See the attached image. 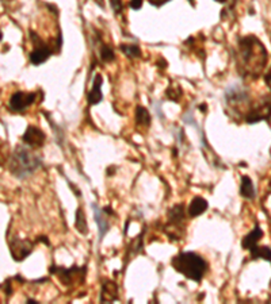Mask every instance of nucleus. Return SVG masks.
<instances>
[{"instance_id": "nucleus-1", "label": "nucleus", "mask_w": 271, "mask_h": 304, "mask_svg": "<svg viewBox=\"0 0 271 304\" xmlns=\"http://www.w3.org/2000/svg\"><path fill=\"white\" fill-rule=\"evenodd\" d=\"M267 50L255 35H247L239 41L237 68L244 76L258 79L267 62Z\"/></svg>"}, {"instance_id": "nucleus-2", "label": "nucleus", "mask_w": 271, "mask_h": 304, "mask_svg": "<svg viewBox=\"0 0 271 304\" xmlns=\"http://www.w3.org/2000/svg\"><path fill=\"white\" fill-rule=\"evenodd\" d=\"M172 268L186 279L193 281H201L207 270V263L205 258L193 252H184L172 258Z\"/></svg>"}, {"instance_id": "nucleus-3", "label": "nucleus", "mask_w": 271, "mask_h": 304, "mask_svg": "<svg viewBox=\"0 0 271 304\" xmlns=\"http://www.w3.org/2000/svg\"><path fill=\"white\" fill-rule=\"evenodd\" d=\"M41 165V157H38V154L31 152L27 147L18 146L12 153L10 170L15 177L23 179L26 176L33 175Z\"/></svg>"}, {"instance_id": "nucleus-4", "label": "nucleus", "mask_w": 271, "mask_h": 304, "mask_svg": "<svg viewBox=\"0 0 271 304\" xmlns=\"http://www.w3.org/2000/svg\"><path fill=\"white\" fill-rule=\"evenodd\" d=\"M271 117V96H263V99L255 105H249L244 121L249 124L262 122Z\"/></svg>"}, {"instance_id": "nucleus-5", "label": "nucleus", "mask_w": 271, "mask_h": 304, "mask_svg": "<svg viewBox=\"0 0 271 304\" xmlns=\"http://www.w3.org/2000/svg\"><path fill=\"white\" fill-rule=\"evenodd\" d=\"M36 92H23V91H18L12 94L10 98V103H8L10 110L14 112H23L27 107L36 101Z\"/></svg>"}, {"instance_id": "nucleus-6", "label": "nucleus", "mask_w": 271, "mask_h": 304, "mask_svg": "<svg viewBox=\"0 0 271 304\" xmlns=\"http://www.w3.org/2000/svg\"><path fill=\"white\" fill-rule=\"evenodd\" d=\"M50 273L59 276L60 281L65 284V285H72L73 281H82L84 275H86V268H69V269H65V268H56L52 266L50 268Z\"/></svg>"}, {"instance_id": "nucleus-7", "label": "nucleus", "mask_w": 271, "mask_h": 304, "mask_svg": "<svg viewBox=\"0 0 271 304\" xmlns=\"http://www.w3.org/2000/svg\"><path fill=\"white\" fill-rule=\"evenodd\" d=\"M184 222V207L183 204H175L171 210L168 211V224L167 227H170V230H167V234L171 237L174 230L177 231V238L181 240L182 235L179 234V228L183 226Z\"/></svg>"}, {"instance_id": "nucleus-8", "label": "nucleus", "mask_w": 271, "mask_h": 304, "mask_svg": "<svg viewBox=\"0 0 271 304\" xmlns=\"http://www.w3.org/2000/svg\"><path fill=\"white\" fill-rule=\"evenodd\" d=\"M10 252H11L14 261L21 263L33 252V243L27 240L14 238L12 241H10Z\"/></svg>"}, {"instance_id": "nucleus-9", "label": "nucleus", "mask_w": 271, "mask_h": 304, "mask_svg": "<svg viewBox=\"0 0 271 304\" xmlns=\"http://www.w3.org/2000/svg\"><path fill=\"white\" fill-rule=\"evenodd\" d=\"M22 141H23L24 145L37 149V147L44 146V143L46 141V134L37 126H29L22 135Z\"/></svg>"}, {"instance_id": "nucleus-10", "label": "nucleus", "mask_w": 271, "mask_h": 304, "mask_svg": "<svg viewBox=\"0 0 271 304\" xmlns=\"http://www.w3.org/2000/svg\"><path fill=\"white\" fill-rule=\"evenodd\" d=\"M50 54H52V50L49 49V47L44 43L42 41H40L38 43L34 45V50L30 53L29 59H30V62L33 65H41L44 62H46L49 57H50Z\"/></svg>"}, {"instance_id": "nucleus-11", "label": "nucleus", "mask_w": 271, "mask_h": 304, "mask_svg": "<svg viewBox=\"0 0 271 304\" xmlns=\"http://www.w3.org/2000/svg\"><path fill=\"white\" fill-rule=\"evenodd\" d=\"M102 84H103V77L100 75H96L92 82V89L90 91L89 94V103L90 104H98L103 99V95H102Z\"/></svg>"}, {"instance_id": "nucleus-12", "label": "nucleus", "mask_w": 271, "mask_h": 304, "mask_svg": "<svg viewBox=\"0 0 271 304\" xmlns=\"http://www.w3.org/2000/svg\"><path fill=\"white\" fill-rule=\"evenodd\" d=\"M207 205H209V203H207L206 200L203 199V198L197 196V198L191 200V203L187 207V215L190 218L200 217L201 214H203L207 210Z\"/></svg>"}, {"instance_id": "nucleus-13", "label": "nucleus", "mask_w": 271, "mask_h": 304, "mask_svg": "<svg viewBox=\"0 0 271 304\" xmlns=\"http://www.w3.org/2000/svg\"><path fill=\"white\" fill-rule=\"evenodd\" d=\"M263 238V230L256 226L252 231H249L242 240V247L244 250H249L253 245H258V242Z\"/></svg>"}, {"instance_id": "nucleus-14", "label": "nucleus", "mask_w": 271, "mask_h": 304, "mask_svg": "<svg viewBox=\"0 0 271 304\" xmlns=\"http://www.w3.org/2000/svg\"><path fill=\"white\" fill-rule=\"evenodd\" d=\"M118 299V287L114 281L105 280L103 285H102V295H100V300L102 302H113Z\"/></svg>"}, {"instance_id": "nucleus-15", "label": "nucleus", "mask_w": 271, "mask_h": 304, "mask_svg": "<svg viewBox=\"0 0 271 304\" xmlns=\"http://www.w3.org/2000/svg\"><path fill=\"white\" fill-rule=\"evenodd\" d=\"M240 195H242L244 199L252 200L256 196V191L253 187V182L251 180V177L248 176H243L242 177V184H240Z\"/></svg>"}, {"instance_id": "nucleus-16", "label": "nucleus", "mask_w": 271, "mask_h": 304, "mask_svg": "<svg viewBox=\"0 0 271 304\" xmlns=\"http://www.w3.org/2000/svg\"><path fill=\"white\" fill-rule=\"evenodd\" d=\"M249 253H251V258L252 260H266L271 263V249L269 246H258L253 245L251 249H249Z\"/></svg>"}, {"instance_id": "nucleus-17", "label": "nucleus", "mask_w": 271, "mask_h": 304, "mask_svg": "<svg viewBox=\"0 0 271 304\" xmlns=\"http://www.w3.org/2000/svg\"><path fill=\"white\" fill-rule=\"evenodd\" d=\"M94 205V211H95V221L98 223V230H99V238L102 240L106 233L109 231V223L105 219V215H103V210H99L96 204H92Z\"/></svg>"}, {"instance_id": "nucleus-18", "label": "nucleus", "mask_w": 271, "mask_h": 304, "mask_svg": "<svg viewBox=\"0 0 271 304\" xmlns=\"http://www.w3.org/2000/svg\"><path fill=\"white\" fill-rule=\"evenodd\" d=\"M151 121H152V118H151L149 111H148L147 108H144L141 105H138V107L136 108V123L140 124V126L147 127V126L151 124Z\"/></svg>"}, {"instance_id": "nucleus-19", "label": "nucleus", "mask_w": 271, "mask_h": 304, "mask_svg": "<svg viewBox=\"0 0 271 304\" xmlns=\"http://www.w3.org/2000/svg\"><path fill=\"white\" fill-rule=\"evenodd\" d=\"M75 227H76L77 231L83 235H86L89 233V224H87V219H86V214H84L83 208H77Z\"/></svg>"}, {"instance_id": "nucleus-20", "label": "nucleus", "mask_w": 271, "mask_h": 304, "mask_svg": "<svg viewBox=\"0 0 271 304\" xmlns=\"http://www.w3.org/2000/svg\"><path fill=\"white\" fill-rule=\"evenodd\" d=\"M119 49L122 50V53H125L128 57H130V59H140L142 56V53H141V49L140 47L137 46V45H128V43H122L121 46H119Z\"/></svg>"}, {"instance_id": "nucleus-21", "label": "nucleus", "mask_w": 271, "mask_h": 304, "mask_svg": "<svg viewBox=\"0 0 271 304\" xmlns=\"http://www.w3.org/2000/svg\"><path fill=\"white\" fill-rule=\"evenodd\" d=\"M100 59L103 60L105 62H112L113 60L115 59L114 50L107 45H102V47H100Z\"/></svg>"}, {"instance_id": "nucleus-22", "label": "nucleus", "mask_w": 271, "mask_h": 304, "mask_svg": "<svg viewBox=\"0 0 271 304\" xmlns=\"http://www.w3.org/2000/svg\"><path fill=\"white\" fill-rule=\"evenodd\" d=\"M110 4L113 7V11L115 12L117 15L124 11V1L122 0H110Z\"/></svg>"}, {"instance_id": "nucleus-23", "label": "nucleus", "mask_w": 271, "mask_h": 304, "mask_svg": "<svg viewBox=\"0 0 271 304\" xmlns=\"http://www.w3.org/2000/svg\"><path fill=\"white\" fill-rule=\"evenodd\" d=\"M4 147H7V145L3 142V140H0V165L3 164L6 161V152H4Z\"/></svg>"}, {"instance_id": "nucleus-24", "label": "nucleus", "mask_w": 271, "mask_h": 304, "mask_svg": "<svg viewBox=\"0 0 271 304\" xmlns=\"http://www.w3.org/2000/svg\"><path fill=\"white\" fill-rule=\"evenodd\" d=\"M165 94H167V96H168V99L175 100V101H178V100H179V99H178V98H179V95H181V89H179L178 92H174V91H172V88H168Z\"/></svg>"}, {"instance_id": "nucleus-25", "label": "nucleus", "mask_w": 271, "mask_h": 304, "mask_svg": "<svg viewBox=\"0 0 271 304\" xmlns=\"http://www.w3.org/2000/svg\"><path fill=\"white\" fill-rule=\"evenodd\" d=\"M142 1H144V0H130V7L137 11V10H140L142 7Z\"/></svg>"}, {"instance_id": "nucleus-26", "label": "nucleus", "mask_w": 271, "mask_h": 304, "mask_svg": "<svg viewBox=\"0 0 271 304\" xmlns=\"http://www.w3.org/2000/svg\"><path fill=\"white\" fill-rule=\"evenodd\" d=\"M152 6L155 7H161L163 4H165V3H168V1H171V0H148Z\"/></svg>"}, {"instance_id": "nucleus-27", "label": "nucleus", "mask_w": 271, "mask_h": 304, "mask_svg": "<svg viewBox=\"0 0 271 304\" xmlns=\"http://www.w3.org/2000/svg\"><path fill=\"white\" fill-rule=\"evenodd\" d=\"M265 82L267 84V87L270 88L271 91V68L269 69V72L265 75Z\"/></svg>"}, {"instance_id": "nucleus-28", "label": "nucleus", "mask_w": 271, "mask_h": 304, "mask_svg": "<svg viewBox=\"0 0 271 304\" xmlns=\"http://www.w3.org/2000/svg\"><path fill=\"white\" fill-rule=\"evenodd\" d=\"M198 108H200V111H202V112H206L207 111V105L205 104V103H203V104L198 105Z\"/></svg>"}, {"instance_id": "nucleus-29", "label": "nucleus", "mask_w": 271, "mask_h": 304, "mask_svg": "<svg viewBox=\"0 0 271 304\" xmlns=\"http://www.w3.org/2000/svg\"><path fill=\"white\" fill-rule=\"evenodd\" d=\"M113 172H115V168H114V166H110V168H107V176H113V175H114Z\"/></svg>"}, {"instance_id": "nucleus-30", "label": "nucleus", "mask_w": 271, "mask_h": 304, "mask_svg": "<svg viewBox=\"0 0 271 304\" xmlns=\"http://www.w3.org/2000/svg\"><path fill=\"white\" fill-rule=\"evenodd\" d=\"M27 303L34 304V303H37V300H34V299H27Z\"/></svg>"}, {"instance_id": "nucleus-31", "label": "nucleus", "mask_w": 271, "mask_h": 304, "mask_svg": "<svg viewBox=\"0 0 271 304\" xmlns=\"http://www.w3.org/2000/svg\"><path fill=\"white\" fill-rule=\"evenodd\" d=\"M214 1H217V3H225L226 0H214Z\"/></svg>"}, {"instance_id": "nucleus-32", "label": "nucleus", "mask_w": 271, "mask_h": 304, "mask_svg": "<svg viewBox=\"0 0 271 304\" xmlns=\"http://www.w3.org/2000/svg\"><path fill=\"white\" fill-rule=\"evenodd\" d=\"M189 1H191V3H193V6H195V4H194V0H189Z\"/></svg>"}, {"instance_id": "nucleus-33", "label": "nucleus", "mask_w": 271, "mask_h": 304, "mask_svg": "<svg viewBox=\"0 0 271 304\" xmlns=\"http://www.w3.org/2000/svg\"><path fill=\"white\" fill-rule=\"evenodd\" d=\"M1 37H3V35H1V33H0V40H1Z\"/></svg>"}]
</instances>
